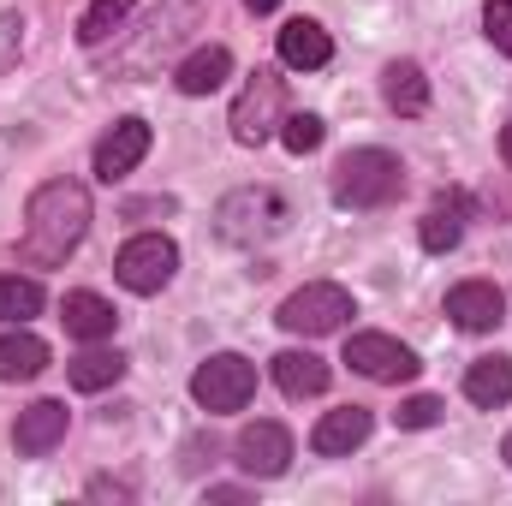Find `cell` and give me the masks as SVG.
<instances>
[{
	"label": "cell",
	"instance_id": "28",
	"mask_svg": "<svg viewBox=\"0 0 512 506\" xmlns=\"http://www.w3.org/2000/svg\"><path fill=\"white\" fill-rule=\"evenodd\" d=\"M483 30H489V42L512 60V0H489L483 6Z\"/></svg>",
	"mask_w": 512,
	"mask_h": 506
},
{
	"label": "cell",
	"instance_id": "19",
	"mask_svg": "<svg viewBox=\"0 0 512 506\" xmlns=\"http://www.w3.org/2000/svg\"><path fill=\"white\" fill-rule=\"evenodd\" d=\"M382 96H387L393 114L417 120V114L429 108V78H423V66H417V60H393L382 72Z\"/></svg>",
	"mask_w": 512,
	"mask_h": 506
},
{
	"label": "cell",
	"instance_id": "27",
	"mask_svg": "<svg viewBox=\"0 0 512 506\" xmlns=\"http://www.w3.org/2000/svg\"><path fill=\"white\" fill-rule=\"evenodd\" d=\"M441 417H447V405H441L435 393H411V399H399V411H393L399 429H435Z\"/></svg>",
	"mask_w": 512,
	"mask_h": 506
},
{
	"label": "cell",
	"instance_id": "29",
	"mask_svg": "<svg viewBox=\"0 0 512 506\" xmlns=\"http://www.w3.org/2000/svg\"><path fill=\"white\" fill-rule=\"evenodd\" d=\"M24 48V18L18 12H0V66H12Z\"/></svg>",
	"mask_w": 512,
	"mask_h": 506
},
{
	"label": "cell",
	"instance_id": "11",
	"mask_svg": "<svg viewBox=\"0 0 512 506\" xmlns=\"http://www.w3.org/2000/svg\"><path fill=\"white\" fill-rule=\"evenodd\" d=\"M447 316H453V328H465V334H489V328H501L507 298H501V286H489V280H459V286L447 292Z\"/></svg>",
	"mask_w": 512,
	"mask_h": 506
},
{
	"label": "cell",
	"instance_id": "12",
	"mask_svg": "<svg viewBox=\"0 0 512 506\" xmlns=\"http://www.w3.org/2000/svg\"><path fill=\"white\" fill-rule=\"evenodd\" d=\"M370 429H376V411H364V405H340V411H328V417L310 429V453H322V459H346L352 447L370 441Z\"/></svg>",
	"mask_w": 512,
	"mask_h": 506
},
{
	"label": "cell",
	"instance_id": "30",
	"mask_svg": "<svg viewBox=\"0 0 512 506\" xmlns=\"http://www.w3.org/2000/svg\"><path fill=\"white\" fill-rule=\"evenodd\" d=\"M209 501H221V506H239V501H251V489H233V483H215V489H209Z\"/></svg>",
	"mask_w": 512,
	"mask_h": 506
},
{
	"label": "cell",
	"instance_id": "22",
	"mask_svg": "<svg viewBox=\"0 0 512 506\" xmlns=\"http://www.w3.org/2000/svg\"><path fill=\"white\" fill-rule=\"evenodd\" d=\"M417 239H423V251L447 256L459 239H465V203H459V197H441V203L417 221Z\"/></svg>",
	"mask_w": 512,
	"mask_h": 506
},
{
	"label": "cell",
	"instance_id": "2",
	"mask_svg": "<svg viewBox=\"0 0 512 506\" xmlns=\"http://www.w3.org/2000/svg\"><path fill=\"white\" fill-rule=\"evenodd\" d=\"M405 191V161L387 149H352L334 167V203L340 209H387Z\"/></svg>",
	"mask_w": 512,
	"mask_h": 506
},
{
	"label": "cell",
	"instance_id": "13",
	"mask_svg": "<svg viewBox=\"0 0 512 506\" xmlns=\"http://www.w3.org/2000/svg\"><path fill=\"white\" fill-rule=\"evenodd\" d=\"M60 441H66V405H60V399H36V405L18 411L12 447H18L24 459H42V453H54Z\"/></svg>",
	"mask_w": 512,
	"mask_h": 506
},
{
	"label": "cell",
	"instance_id": "6",
	"mask_svg": "<svg viewBox=\"0 0 512 506\" xmlns=\"http://www.w3.org/2000/svg\"><path fill=\"white\" fill-rule=\"evenodd\" d=\"M173 268H179V245H173L167 233H137V239H126L120 256H114V280H120L126 292H137V298H155V292L173 280Z\"/></svg>",
	"mask_w": 512,
	"mask_h": 506
},
{
	"label": "cell",
	"instance_id": "24",
	"mask_svg": "<svg viewBox=\"0 0 512 506\" xmlns=\"http://www.w3.org/2000/svg\"><path fill=\"white\" fill-rule=\"evenodd\" d=\"M30 316H42V286L30 274H0V322L24 328Z\"/></svg>",
	"mask_w": 512,
	"mask_h": 506
},
{
	"label": "cell",
	"instance_id": "26",
	"mask_svg": "<svg viewBox=\"0 0 512 506\" xmlns=\"http://www.w3.org/2000/svg\"><path fill=\"white\" fill-rule=\"evenodd\" d=\"M322 137H328V126H322L316 114H286V120H280V143H286L292 155H310V149H322Z\"/></svg>",
	"mask_w": 512,
	"mask_h": 506
},
{
	"label": "cell",
	"instance_id": "15",
	"mask_svg": "<svg viewBox=\"0 0 512 506\" xmlns=\"http://www.w3.org/2000/svg\"><path fill=\"white\" fill-rule=\"evenodd\" d=\"M60 322H66V334L72 340H84V346H96V340H114V304L102 298V292H66V304H60Z\"/></svg>",
	"mask_w": 512,
	"mask_h": 506
},
{
	"label": "cell",
	"instance_id": "21",
	"mask_svg": "<svg viewBox=\"0 0 512 506\" xmlns=\"http://www.w3.org/2000/svg\"><path fill=\"white\" fill-rule=\"evenodd\" d=\"M66 376H72L78 393H102V387H114V381L126 376V352L96 340L90 352H78V358H72V370H66Z\"/></svg>",
	"mask_w": 512,
	"mask_h": 506
},
{
	"label": "cell",
	"instance_id": "17",
	"mask_svg": "<svg viewBox=\"0 0 512 506\" xmlns=\"http://www.w3.org/2000/svg\"><path fill=\"white\" fill-rule=\"evenodd\" d=\"M274 381H280L286 399H316V393H328L334 370H328L316 352H280V358H274Z\"/></svg>",
	"mask_w": 512,
	"mask_h": 506
},
{
	"label": "cell",
	"instance_id": "1",
	"mask_svg": "<svg viewBox=\"0 0 512 506\" xmlns=\"http://www.w3.org/2000/svg\"><path fill=\"white\" fill-rule=\"evenodd\" d=\"M84 233H90V191L78 179H48V185H36V197L24 209L18 262L24 268H60L84 245Z\"/></svg>",
	"mask_w": 512,
	"mask_h": 506
},
{
	"label": "cell",
	"instance_id": "25",
	"mask_svg": "<svg viewBox=\"0 0 512 506\" xmlns=\"http://www.w3.org/2000/svg\"><path fill=\"white\" fill-rule=\"evenodd\" d=\"M126 18H131V0H90V12L78 18V42L84 48H102Z\"/></svg>",
	"mask_w": 512,
	"mask_h": 506
},
{
	"label": "cell",
	"instance_id": "8",
	"mask_svg": "<svg viewBox=\"0 0 512 506\" xmlns=\"http://www.w3.org/2000/svg\"><path fill=\"white\" fill-rule=\"evenodd\" d=\"M203 18V0H167L149 24H143V42H131L126 54H120V72H149L167 48H179L185 42V30Z\"/></svg>",
	"mask_w": 512,
	"mask_h": 506
},
{
	"label": "cell",
	"instance_id": "10",
	"mask_svg": "<svg viewBox=\"0 0 512 506\" xmlns=\"http://www.w3.org/2000/svg\"><path fill=\"white\" fill-rule=\"evenodd\" d=\"M233 459H239V471L256 477V483H268V477H280L286 465H292V429L286 423H245L239 429V441H233Z\"/></svg>",
	"mask_w": 512,
	"mask_h": 506
},
{
	"label": "cell",
	"instance_id": "3",
	"mask_svg": "<svg viewBox=\"0 0 512 506\" xmlns=\"http://www.w3.org/2000/svg\"><path fill=\"white\" fill-rule=\"evenodd\" d=\"M286 221H292V209H286V197L268 191V185L233 191V197H221V209H215V233H221L227 245H262V239H274Z\"/></svg>",
	"mask_w": 512,
	"mask_h": 506
},
{
	"label": "cell",
	"instance_id": "7",
	"mask_svg": "<svg viewBox=\"0 0 512 506\" xmlns=\"http://www.w3.org/2000/svg\"><path fill=\"white\" fill-rule=\"evenodd\" d=\"M280 120H286V90H280V78L268 72V66H256L251 84L239 90V102H233V137L245 143V149H262L274 131H280Z\"/></svg>",
	"mask_w": 512,
	"mask_h": 506
},
{
	"label": "cell",
	"instance_id": "32",
	"mask_svg": "<svg viewBox=\"0 0 512 506\" xmlns=\"http://www.w3.org/2000/svg\"><path fill=\"white\" fill-rule=\"evenodd\" d=\"M245 6H251V12H274V6H280V0H245Z\"/></svg>",
	"mask_w": 512,
	"mask_h": 506
},
{
	"label": "cell",
	"instance_id": "33",
	"mask_svg": "<svg viewBox=\"0 0 512 506\" xmlns=\"http://www.w3.org/2000/svg\"><path fill=\"white\" fill-rule=\"evenodd\" d=\"M507 465H512V435H507Z\"/></svg>",
	"mask_w": 512,
	"mask_h": 506
},
{
	"label": "cell",
	"instance_id": "4",
	"mask_svg": "<svg viewBox=\"0 0 512 506\" xmlns=\"http://www.w3.org/2000/svg\"><path fill=\"white\" fill-rule=\"evenodd\" d=\"M352 316H358V304H352V292H346V286H334V280L298 286V292L280 304V328H286V334H304V340L340 334Z\"/></svg>",
	"mask_w": 512,
	"mask_h": 506
},
{
	"label": "cell",
	"instance_id": "5",
	"mask_svg": "<svg viewBox=\"0 0 512 506\" xmlns=\"http://www.w3.org/2000/svg\"><path fill=\"white\" fill-rule=\"evenodd\" d=\"M191 399L209 411V417H227V411H245L256 399V364L239 352H215L209 364H197L191 376Z\"/></svg>",
	"mask_w": 512,
	"mask_h": 506
},
{
	"label": "cell",
	"instance_id": "20",
	"mask_svg": "<svg viewBox=\"0 0 512 506\" xmlns=\"http://www.w3.org/2000/svg\"><path fill=\"white\" fill-rule=\"evenodd\" d=\"M465 399H471V405H483V411L507 405V399H512V358H507V352L477 358V364L465 370Z\"/></svg>",
	"mask_w": 512,
	"mask_h": 506
},
{
	"label": "cell",
	"instance_id": "23",
	"mask_svg": "<svg viewBox=\"0 0 512 506\" xmlns=\"http://www.w3.org/2000/svg\"><path fill=\"white\" fill-rule=\"evenodd\" d=\"M48 370V346L36 340V334H6L0 340V381H36Z\"/></svg>",
	"mask_w": 512,
	"mask_h": 506
},
{
	"label": "cell",
	"instance_id": "18",
	"mask_svg": "<svg viewBox=\"0 0 512 506\" xmlns=\"http://www.w3.org/2000/svg\"><path fill=\"white\" fill-rule=\"evenodd\" d=\"M233 78V54L221 48V42H209V48H197L191 60H179V72H173V84L185 90V96H209V90H221Z\"/></svg>",
	"mask_w": 512,
	"mask_h": 506
},
{
	"label": "cell",
	"instance_id": "9",
	"mask_svg": "<svg viewBox=\"0 0 512 506\" xmlns=\"http://www.w3.org/2000/svg\"><path fill=\"white\" fill-rule=\"evenodd\" d=\"M346 364H352L358 376L382 381V387H399V381H411L417 370H423L417 352L399 346L393 334H352V340H346Z\"/></svg>",
	"mask_w": 512,
	"mask_h": 506
},
{
	"label": "cell",
	"instance_id": "14",
	"mask_svg": "<svg viewBox=\"0 0 512 506\" xmlns=\"http://www.w3.org/2000/svg\"><path fill=\"white\" fill-rule=\"evenodd\" d=\"M143 155H149V120H120V126L96 143V179H102V185L126 179Z\"/></svg>",
	"mask_w": 512,
	"mask_h": 506
},
{
	"label": "cell",
	"instance_id": "31",
	"mask_svg": "<svg viewBox=\"0 0 512 506\" xmlns=\"http://www.w3.org/2000/svg\"><path fill=\"white\" fill-rule=\"evenodd\" d=\"M501 155H507V167H512V126L501 131Z\"/></svg>",
	"mask_w": 512,
	"mask_h": 506
},
{
	"label": "cell",
	"instance_id": "16",
	"mask_svg": "<svg viewBox=\"0 0 512 506\" xmlns=\"http://www.w3.org/2000/svg\"><path fill=\"white\" fill-rule=\"evenodd\" d=\"M328 54H334V42H328V30L316 18H292L280 30V60L292 72H316V66H328Z\"/></svg>",
	"mask_w": 512,
	"mask_h": 506
}]
</instances>
